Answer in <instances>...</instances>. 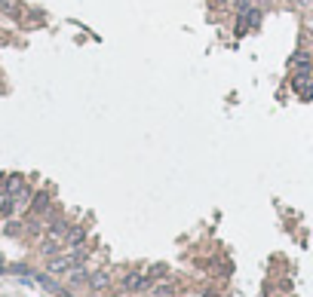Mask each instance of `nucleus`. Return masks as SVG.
Here are the masks:
<instances>
[{
  "instance_id": "nucleus-1",
  "label": "nucleus",
  "mask_w": 313,
  "mask_h": 297,
  "mask_svg": "<svg viewBox=\"0 0 313 297\" xmlns=\"http://www.w3.org/2000/svg\"><path fill=\"white\" fill-rule=\"evenodd\" d=\"M150 285H153L150 276L141 273V270H129V273H123V279H120V288H123L126 294H141V291H147Z\"/></svg>"
},
{
  "instance_id": "nucleus-5",
  "label": "nucleus",
  "mask_w": 313,
  "mask_h": 297,
  "mask_svg": "<svg viewBox=\"0 0 313 297\" xmlns=\"http://www.w3.org/2000/svg\"><path fill=\"white\" fill-rule=\"evenodd\" d=\"M108 285H111V273L108 270H92L89 273V288L92 291H105Z\"/></svg>"
},
{
  "instance_id": "nucleus-11",
  "label": "nucleus",
  "mask_w": 313,
  "mask_h": 297,
  "mask_svg": "<svg viewBox=\"0 0 313 297\" xmlns=\"http://www.w3.org/2000/svg\"><path fill=\"white\" fill-rule=\"evenodd\" d=\"M16 205H19V202H16L13 196H4V199H0V214H4V217H10V214L16 211Z\"/></svg>"
},
{
  "instance_id": "nucleus-12",
  "label": "nucleus",
  "mask_w": 313,
  "mask_h": 297,
  "mask_svg": "<svg viewBox=\"0 0 313 297\" xmlns=\"http://www.w3.org/2000/svg\"><path fill=\"white\" fill-rule=\"evenodd\" d=\"M4 13H7L10 19H19V16H22V7H16V4H10V0H4Z\"/></svg>"
},
{
  "instance_id": "nucleus-15",
  "label": "nucleus",
  "mask_w": 313,
  "mask_h": 297,
  "mask_svg": "<svg viewBox=\"0 0 313 297\" xmlns=\"http://www.w3.org/2000/svg\"><path fill=\"white\" fill-rule=\"evenodd\" d=\"M0 4H4V0H0Z\"/></svg>"
},
{
  "instance_id": "nucleus-16",
  "label": "nucleus",
  "mask_w": 313,
  "mask_h": 297,
  "mask_svg": "<svg viewBox=\"0 0 313 297\" xmlns=\"http://www.w3.org/2000/svg\"><path fill=\"white\" fill-rule=\"evenodd\" d=\"M0 270H4V267H0Z\"/></svg>"
},
{
  "instance_id": "nucleus-3",
  "label": "nucleus",
  "mask_w": 313,
  "mask_h": 297,
  "mask_svg": "<svg viewBox=\"0 0 313 297\" xmlns=\"http://www.w3.org/2000/svg\"><path fill=\"white\" fill-rule=\"evenodd\" d=\"M86 236H89V233H86L83 224H71V227H68V236H65V248H71V251H74V248H83V245H86Z\"/></svg>"
},
{
  "instance_id": "nucleus-13",
  "label": "nucleus",
  "mask_w": 313,
  "mask_h": 297,
  "mask_svg": "<svg viewBox=\"0 0 313 297\" xmlns=\"http://www.w3.org/2000/svg\"><path fill=\"white\" fill-rule=\"evenodd\" d=\"M19 233H25V227L19 224V220H10V224H7V236H19Z\"/></svg>"
},
{
  "instance_id": "nucleus-14",
  "label": "nucleus",
  "mask_w": 313,
  "mask_h": 297,
  "mask_svg": "<svg viewBox=\"0 0 313 297\" xmlns=\"http://www.w3.org/2000/svg\"><path fill=\"white\" fill-rule=\"evenodd\" d=\"M283 4H295V0H283Z\"/></svg>"
},
{
  "instance_id": "nucleus-4",
  "label": "nucleus",
  "mask_w": 313,
  "mask_h": 297,
  "mask_svg": "<svg viewBox=\"0 0 313 297\" xmlns=\"http://www.w3.org/2000/svg\"><path fill=\"white\" fill-rule=\"evenodd\" d=\"M289 70H310L313 73V55L307 52V49H295L292 55H289Z\"/></svg>"
},
{
  "instance_id": "nucleus-7",
  "label": "nucleus",
  "mask_w": 313,
  "mask_h": 297,
  "mask_svg": "<svg viewBox=\"0 0 313 297\" xmlns=\"http://www.w3.org/2000/svg\"><path fill=\"white\" fill-rule=\"evenodd\" d=\"M62 248H65V239H53V236H46V239L40 242V254H46V257L62 254Z\"/></svg>"
},
{
  "instance_id": "nucleus-8",
  "label": "nucleus",
  "mask_w": 313,
  "mask_h": 297,
  "mask_svg": "<svg viewBox=\"0 0 313 297\" xmlns=\"http://www.w3.org/2000/svg\"><path fill=\"white\" fill-rule=\"evenodd\" d=\"M68 279H71V285H89V270L80 264V267H74V270L68 273Z\"/></svg>"
},
{
  "instance_id": "nucleus-6",
  "label": "nucleus",
  "mask_w": 313,
  "mask_h": 297,
  "mask_svg": "<svg viewBox=\"0 0 313 297\" xmlns=\"http://www.w3.org/2000/svg\"><path fill=\"white\" fill-rule=\"evenodd\" d=\"M240 19L246 22V28H249V31H255V28H261V19H264V10H261L258 4H255V7H252L249 13H243Z\"/></svg>"
},
{
  "instance_id": "nucleus-10",
  "label": "nucleus",
  "mask_w": 313,
  "mask_h": 297,
  "mask_svg": "<svg viewBox=\"0 0 313 297\" xmlns=\"http://www.w3.org/2000/svg\"><path fill=\"white\" fill-rule=\"evenodd\" d=\"M147 276H150V282H160V279L169 276V267H166V264H153V267L147 270Z\"/></svg>"
},
{
  "instance_id": "nucleus-9",
  "label": "nucleus",
  "mask_w": 313,
  "mask_h": 297,
  "mask_svg": "<svg viewBox=\"0 0 313 297\" xmlns=\"http://www.w3.org/2000/svg\"><path fill=\"white\" fill-rule=\"evenodd\" d=\"M150 291H153V297H172L175 285L172 282H156V285H150Z\"/></svg>"
},
{
  "instance_id": "nucleus-2",
  "label": "nucleus",
  "mask_w": 313,
  "mask_h": 297,
  "mask_svg": "<svg viewBox=\"0 0 313 297\" xmlns=\"http://www.w3.org/2000/svg\"><path fill=\"white\" fill-rule=\"evenodd\" d=\"M49 208H53V193H49V190L34 193V199H31V205H28V211H31L34 217H43Z\"/></svg>"
}]
</instances>
